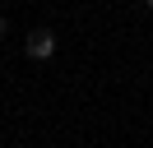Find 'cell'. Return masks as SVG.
<instances>
[{"label":"cell","mask_w":153,"mask_h":148,"mask_svg":"<svg viewBox=\"0 0 153 148\" xmlns=\"http://www.w3.org/2000/svg\"><path fill=\"white\" fill-rule=\"evenodd\" d=\"M28 56L33 60H51V56H56V33H51V28L28 33Z\"/></svg>","instance_id":"6da1fadb"},{"label":"cell","mask_w":153,"mask_h":148,"mask_svg":"<svg viewBox=\"0 0 153 148\" xmlns=\"http://www.w3.org/2000/svg\"><path fill=\"white\" fill-rule=\"evenodd\" d=\"M0 37H5V18H0Z\"/></svg>","instance_id":"7a4b0ae2"},{"label":"cell","mask_w":153,"mask_h":148,"mask_svg":"<svg viewBox=\"0 0 153 148\" xmlns=\"http://www.w3.org/2000/svg\"><path fill=\"white\" fill-rule=\"evenodd\" d=\"M144 5H149V9H153V0H144Z\"/></svg>","instance_id":"3957f363"}]
</instances>
